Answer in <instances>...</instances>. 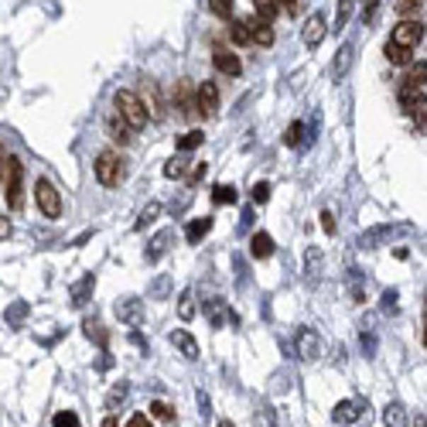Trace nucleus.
Listing matches in <instances>:
<instances>
[{"label": "nucleus", "mask_w": 427, "mask_h": 427, "mask_svg": "<svg viewBox=\"0 0 427 427\" xmlns=\"http://www.w3.org/2000/svg\"><path fill=\"white\" fill-rule=\"evenodd\" d=\"M113 106H117L113 113H117L130 130H144L147 120H151L147 117V110H144V103H140V96L130 93V89H117V93H113Z\"/></svg>", "instance_id": "f257e3e1"}, {"label": "nucleus", "mask_w": 427, "mask_h": 427, "mask_svg": "<svg viewBox=\"0 0 427 427\" xmlns=\"http://www.w3.org/2000/svg\"><path fill=\"white\" fill-rule=\"evenodd\" d=\"M424 76H427V69H424V62H417V65H410V72L407 79L400 82V106L407 110V113H417V110H424Z\"/></svg>", "instance_id": "f03ea898"}, {"label": "nucleus", "mask_w": 427, "mask_h": 427, "mask_svg": "<svg viewBox=\"0 0 427 427\" xmlns=\"http://www.w3.org/2000/svg\"><path fill=\"white\" fill-rule=\"evenodd\" d=\"M96 178L99 185H106V188H117L120 181L127 178V161L117 154V151H103V154L96 157Z\"/></svg>", "instance_id": "7ed1b4c3"}, {"label": "nucleus", "mask_w": 427, "mask_h": 427, "mask_svg": "<svg viewBox=\"0 0 427 427\" xmlns=\"http://www.w3.org/2000/svg\"><path fill=\"white\" fill-rule=\"evenodd\" d=\"M21 181H24V168H21V161L14 154H7V168H4V198H7V205H11V212H18L21 205H24V195H21Z\"/></svg>", "instance_id": "20e7f679"}, {"label": "nucleus", "mask_w": 427, "mask_h": 427, "mask_svg": "<svg viewBox=\"0 0 427 427\" xmlns=\"http://www.w3.org/2000/svg\"><path fill=\"white\" fill-rule=\"evenodd\" d=\"M35 198H38V209L48 215V219H59L62 215V195L48 178H38V181H35Z\"/></svg>", "instance_id": "39448f33"}, {"label": "nucleus", "mask_w": 427, "mask_h": 427, "mask_svg": "<svg viewBox=\"0 0 427 427\" xmlns=\"http://www.w3.org/2000/svg\"><path fill=\"white\" fill-rule=\"evenodd\" d=\"M195 106H198V117H215L219 113V86L202 79L195 86Z\"/></svg>", "instance_id": "423d86ee"}, {"label": "nucleus", "mask_w": 427, "mask_h": 427, "mask_svg": "<svg viewBox=\"0 0 427 427\" xmlns=\"http://www.w3.org/2000/svg\"><path fill=\"white\" fill-rule=\"evenodd\" d=\"M175 110L185 120H198V106H195V86L192 79H178L175 82Z\"/></svg>", "instance_id": "0eeeda50"}, {"label": "nucleus", "mask_w": 427, "mask_h": 427, "mask_svg": "<svg viewBox=\"0 0 427 427\" xmlns=\"http://www.w3.org/2000/svg\"><path fill=\"white\" fill-rule=\"evenodd\" d=\"M397 45H404V48H414V45H421L424 41V21H414V18H404L397 28H393V38Z\"/></svg>", "instance_id": "6e6552de"}, {"label": "nucleus", "mask_w": 427, "mask_h": 427, "mask_svg": "<svg viewBox=\"0 0 427 427\" xmlns=\"http://www.w3.org/2000/svg\"><path fill=\"white\" fill-rule=\"evenodd\" d=\"M202 314L209 318V325H212V329H226V325H233V321H236V314L229 311V304H226L222 297H209V301L202 304Z\"/></svg>", "instance_id": "1a4fd4ad"}, {"label": "nucleus", "mask_w": 427, "mask_h": 427, "mask_svg": "<svg viewBox=\"0 0 427 427\" xmlns=\"http://www.w3.org/2000/svg\"><path fill=\"white\" fill-rule=\"evenodd\" d=\"M212 65L222 72V76H229V79H236L239 72H243L239 55H236L233 48H226V45H215V48H212Z\"/></svg>", "instance_id": "9d476101"}, {"label": "nucleus", "mask_w": 427, "mask_h": 427, "mask_svg": "<svg viewBox=\"0 0 427 427\" xmlns=\"http://www.w3.org/2000/svg\"><path fill=\"white\" fill-rule=\"evenodd\" d=\"M140 103H144V110H147V117L151 120H164V103H161V93H157V82H140Z\"/></svg>", "instance_id": "9b49d317"}, {"label": "nucleus", "mask_w": 427, "mask_h": 427, "mask_svg": "<svg viewBox=\"0 0 427 427\" xmlns=\"http://www.w3.org/2000/svg\"><path fill=\"white\" fill-rule=\"evenodd\" d=\"M117 318L123 325H130V329H140L144 318H147V311H144V304L137 297H123V301H117Z\"/></svg>", "instance_id": "f8f14e48"}, {"label": "nucleus", "mask_w": 427, "mask_h": 427, "mask_svg": "<svg viewBox=\"0 0 427 427\" xmlns=\"http://www.w3.org/2000/svg\"><path fill=\"white\" fill-rule=\"evenodd\" d=\"M243 24H246V31H250V45H260V48H271L273 45L271 21H260L256 14H253V18H243Z\"/></svg>", "instance_id": "ddd939ff"}, {"label": "nucleus", "mask_w": 427, "mask_h": 427, "mask_svg": "<svg viewBox=\"0 0 427 427\" xmlns=\"http://www.w3.org/2000/svg\"><path fill=\"white\" fill-rule=\"evenodd\" d=\"M168 342H171V346L181 352V359H188V363H195V359H198V342H195L192 331L175 329L171 335H168Z\"/></svg>", "instance_id": "4468645a"}, {"label": "nucleus", "mask_w": 427, "mask_h": 427, "mask_svg": "<svg viewBox=\"0 0 427 427\" xmlns=\"http://www.w3.org/2000/svg\"><path fill=\"white\" fill-rule=\"evenodd\" d=\"M363 410H366V400H338L335 410H331V417H335L338 424H355V421L363 417Z\"/></svg>", "instance_id": "2eb2a0df"}, {"label": "nucleus", "mask_w": 427, "mask_h": 427, "mask_svg": "<svg viewBox=\"0 0 427 427\" xmlns=\"http://www.w3.org/2000/svg\"><path fill=\"white\" fill-rule=\"evenodd\" d=\"M325 31H329V28H325V14H318V11H314V14L304 21L301 38H304V45H308V48H318V45H321V38H325Z\"/></svg>", "instance_id": "dca6fc26"}, {"label": "nucleus", "mask_w": 427, "mask_h": 427, "mask_svg": "<svg viewBox=\"0 0 427 427\" xmlns=\"http://www.w3.org/2000/svg\"><path fill=\"white\" fill-rule=\"evenodd\" d=\"M297 355L308 359V363L321 355V338H318L311 329H297Z\"/></svg>", "instance_id": "f3484780"}, {"label": "nucleus", "mask_w": 427, "mask_h": 427, "mask_svg": "<svg viewBox=\"0 0 427 427\" xmlns=\"http://www.w3.org/2000/svg\"><path fill=\"white\" fill-rule=\"evenodd\" d=\"M171 243H175V229H161V233L151 239V250H147V263H157L164 253L171 250Z\"/></svg>", "instance_id": "a211bd4d"}, {"label": "nucleus", "mask_w": 427, "mask_h": 427, "mask_svg": "<svg viewBox=\"0 0 427 427\" xmlns=\"http://www.w3.org/2000/svg\"><path fill=\"white\" fill-rule=\"evenodd\" d=\"M106 130H110V140H117V144H123V147H127V144L134 140V130H130V127H127V123H123V120H120L117 113L106 120Z\"/></svg>", "instance_id": "6ab92c4d"}, {"label": "nucleus", "mask_w": 427, "mask_h": 427, "mask_svg": "<svg viewBox=\"0 0 427 427\" xmlns=\"http://www.w3.org/2000/svg\"><path fill=\"white\" fill-rule=\"evenodd\" d=\"M383 55H387L389 65H410V59H414V48H404V45H397V41H387Z\"/></svg>", "instance_id": "aec40b11"}, {"label": "nucleus", "mask_w": 427, "mask_h": 427, "mask_svg": "<svg viewBox=\"0 0 427 427\" xmlns=\"http://www.w3.org/2000/svg\"><path fill=\"white\" fill-rule=\"evenodd\" d=\"M93 287H96V273H86V277L79 280L76 287H72V304H76V308H82V304L89 301V294H93Z\"/></svg>", "instance_id": "412c9836"}, {"label": "nucleus", "mask_w": 427, "mask_h": 427, "mask_svg": "<svg viewBox=\"0 0 427 427\" xmlns=\"http://www.w3.org/2000/svg\"><path fill=\"white\" fill-rule=\"evenodd\" d=\"M250 253L256 256V260H267V256L273 253L271 233H253V236H250Z\"/></svg>", "instance_id": "4be33fe9"}, {"label": "nucleus", "mask_w": 427, "mask_h": 427, "mask_svg": "<svg viewBox=\"0 0 427 427\" xmlns=\"http://www.w3.org/2000/svg\"><path fill=\"white\" fill-rule=\"evenodd\" d=\"M209 229H212V219H209V215L192 219V222H188V229H185V239H188V243H198L202 236H209Z\"/></svg>", "instance_id": "5701e85b"}, {"label": "nucleus", "mask_w": 427, "mask_h": 427, "mask_svg": "<svg viewBox=\"0 0 427 427\" xmlns=\"http://www.w3.org/2000/svg\"><path fill=\"white\" fill-rule=\"evenodd\" d=\"M178 318H181V321H192L195 318V291L192 287H185V291L178 294Z\"/></svg>", "instance_id": "b1692460"}, {"label": "nucleus", "mask_w": 427, "mask_h": 427, "mask_svg": "<svg viewBox=\"0 0 427 427\" xmlns=\"http://www.w3.org/2000/svg\"><path fill=\"white\" fill-rule=\"evenodd\" d=\"M82 329H86V335H89L93 342H96L99 349H106V346H110V335H106V329L99 325L96 318H86V321H82Z\"/></svg>", "instance_id": "393cba45"}, {"label": "nucleus", "mask_w": 427, "mask_h": 427, "mask_svg": "<svg viewBox=\"0 0 427 427\" xmlns=\"http://www.w3.org/2000/svg\"><path fill=\"white\" fill-rule=\"evenodd\" d=\"M253 14L260 21H273L280 14V4L277 0H253Z\"/></svg>", "instance_id": "a878e982"}, {"label": "nucleus", "mask_w": 427, "mask_h": 427, "mask_svg": "<svg viewBox=\"0 0 427 427\" xmlns=\"http://www.w3.org/2000/svg\"><path fill=\"white\" fill-rule=\"evenodd\" d=\"M383 424L387 427H407V414H404V407H400V404H389V407L383 410Z\"/></svg>", "instance_id": "bb28decb"}, {"label": "nucleus", "mask_w": 427, "mask_h": 427, "mask_svg": "<svg viewBox=\"0 0 427 427\" xmlns=\"http://www.w3.org/2000/svg\"><path fill=\"white\" fill-rule=\"evenodd\" d=\"M321 263H325L321 250H318V246H311L308 256H304V271H308V277H318V273H321Z\"/></svg>", "instance_id": "cd10ccee"}, {"label": "nucleus", "mask_w": 427, "mask_h": 427, "mask_svg": "<svg viewBox=\"0 0 427 427\" xmlns=\"http://www.w3.org/2000/svg\"><path fill=\"white\" fill-rule=\"evenodd\" d=\"M284 144H287V147H301V144H304V123H301V120H294L291 127H287Z\"/></svg>", "instance_id": "c85d7f7f"}, {"label": "nucleus", "mask_w": 427, "mask_h": 427, "mask_svg": "<svg viewBox=\"0 0 427 427\" xmlns=\"http://www.w3.org/2000/svg\"><path fill=\"white\" fill-rule=\"evenodd\" d=\"M4 318H7V325H11V329H14V325H21V321L28 318V304H24V301H14L11 308L4 311Z\"/></svg>", "instance_id": "c756f323"}, {"label": "nucleus", "mask_w": 427, "mask_h": 427, "mask_svg": "<svg viewBox=\"0 0 427 427\" xmlns=\"http://www.w3.org/2000/svg\"><path fill=\"white\" fill-rule=\"evenodd\" d=\"M352 11H355V0H338V11H335V28H338V31L349 24Z\"/></svg>", "instance_id": "7c9ffc66"}, {"label": "nucleus", "mask_w": 427, "mask_h": 427, "mask_svg": "<svg viewBox=\"0 0 427 427\" xmlns=\"http://www.w3.org/2000/svg\"><path fill=\"white\" fill-rule=\"evenodd\" d=\"M209 11H212L215 18H222V21H233L236 4H233V0H209Z\"/></svg>", "instance_id": "2f4dec72"}, {"label": "nucleus", "mask_w": 427, "mask_h": 427, "mask_svg": "<svg viewBox=\"0 0 427 427\" xmlns=\"http://www.w3.org/2000/svg\"><path fill=\"white\" fill-rule=\"evenodd\" d=\"M212 202H215V205H233V202H236V188H233V185H215V188H212Z\"/></svg>", "instance_id": "473e14b6"}, {"label": "nucleus", "mask_w": 427, "mask_h": 427, "mask_svg": "<svg viewBox=\"0 0 427 427\" xmlns=\"http://www.w3.org/2000/svg\"><path fill=\"white\" fill-rule=\"evenodd\" d=\"M127 393H130V387L127 383H117V387L110 389V397H106V410H117L123 400H127Z\"/></svg>", "instance_id": "72a5a7b5"}, {"label": "nucleus", "mask_w": 427, "mask_h": 427, "mask_svg": "<svg viewBox=\"0 0 427 427\" xmlns=\"http://www.w3.org/2000/svg\"><path fill=\"white\" fill-rule=\"evenodd\" d=\"M424 11V0H397V14L400 18H414Z\"/></svg>", "instance_id": "f704fd0d"}, {"label": "nucleus", "mask_w": 427, "mask_h": 427, "mask_svg": "<svg viewBox=\"0 0 427 427\" xmlns=\"http://www.w3.org/2000/svg\"><path fill=\"white\" fill-rule=\"evenodd\" d=\"M202 140H205L202 130H188V134L178 140V151H195V147H202Z\"/></svg>", "instance_id": "c9c22d12"}, {"label": "nucleus", "mask_w": 427, "mask_h": 427, "mask_svg": "<svg viewBox=\"0 0 427 427\" xmlns=\"http://www.w3.org/2000/svg\"><path fill=\"white\" fill-rule=\"evenodd\" d=\"M151 414H154L157 421H164V424H171V421H175V407H171V404H164V400H154V404H151Z\"/></svg>", "instance_id": "e433bc0d"}, {"label": "nucleus", "mask_w": 427, "mask_h": 427, "mask_svg": "<svg viewBox=\"0 0 427 427\" xmlns=\"http://www.w3.org/2000/svg\"><path fill=\"white\" fill-rule=\"evenodd\" d=\"M256 427H277V414H273L271 404H260V410H256Z\"/></svg>", "instance_id": "4c0bfd02"}, {"label": "nucleus", "mask_w": 427, "mask_h": 427, "mask_svg": "<svg viewBox=\"0 0 427 427\" xmlns=\"http://www.w3.org/2000/svg\"><path fill=\"white\" fill-rule=\"evenodd\" d=\"M229 38H233L236 45H250V31H246L243 21H229Z\"/></svg>", "instance_id": "58836bf2"}, {"label": "nucleus", "mask_w": 427, "mask_h": 427, "mask_svg": "<svg viewBox=\"0 0 427 427\" xmlns=\"http://www.w3.org/2000/svg\"><path fill=\"white\" fill-rule=\"evenodd\" d=\"M188 164H192V161H181V157H171V161L164 164V175H168V178H185V171H188Z\"/></svg>", "instance_id": "ea45409f"}, {"label": "nucleus", "mask_w": 427, "mask_h": 427, "mask_svg": "<svg viewBox=\"0 0 427 427\" xmlns=\"http://www.w3.org/2000/svg\"><path fill=\"white\" fill-rule=\"evenodd\" d=\"M52 427H82V424H79V417L72 410H59V414L52 417Z\"/></svg>", "instance_id": "a19ab883"}, {"label": "nucleus", "mask_w": 427, "mask_h": 427, "mask_svg": "<svg viewBox=\"0 0 427 427\" xmlns=\"http://www.w3.org/2000/svg\"><path fill=\"white\" fill-rule=\"evenodd\" d=\"M157 215H161V205H157V202H151V205H147V209L140 212V219H137V229H144V226H151V222H154Z\"/></svg>", "instance_id": "79ce46f5"}, {"label": "nucleus", "mask_w": 427, "mask_h": 427, "mask_svg": "<svg viewBox=\"0 0 427 427\" xmlns=\"http://www.w3.org/2000/svg\"><path fill=\"white\" fill-rule=\"evenodd\" d=\"M349 62H352V45H346V48L338 52V59H335V76H342V72L349 69Z\"/></svg>", "instance_id": "37998d69"}, {"label": "nucleus", "mask_w": 427, "mask_h": 427, "mask_svg": "<svg viewBox=\"0 0 427 427\" xmlns=\"http://www.w3.org/2000/svg\"><path fill=\"white\" fill-rule=\"evenodd\" d=\"M250 195H253V202H256V205H263V202L271 198V185H267V181H256Z\"/></svg>", "instance_id": "c03bdc74"}, {"label": "nucleus", "mask_w": 427, "mask_h": 427, "mask_svg": "<svg viewBox=\"0 0 427 427\" xmlns=\"http://www.w3.org/2000/svg\"><path fill=\"white\" fill-rule=\"evenodd\" d=\"M127 427H154V424H151V417H147V414H134V417L127 421Z\"/></svg>", "instance_id": "a18cd8bd"}, {"label": "nucleus", "mask_w": 427, "mask_h": 427, "mask_svg": "<svg viewBox=\"0 0 427 427\" xmlns=\"http://www.w3.org/2000/svg\"><path fill=\"white\" fill-rule=\"evenodd\" d=\"M321 229H325V233H335V215L329 212V209H325V212H321Z\"/></svg>", "instance_id": "49530a36"}, {"label": "nucleus", "mask_w": 427, "mask_h": 427, "mask_svg": "<svg viewBox=\"0 0 427 427\" xmlns=\"http://www.w3.org/2000/svg\"><path fill=\"white\" fill-rule=\"evenodd\" d=\"M11 233H14L11 219H7V215H0V239H11Z\"/></svg>", "instance_id": "de8ad7c7"}, {"label": "nucleus", "mask_w": 427, "mask_h": 427, "mask_svg": "<svg viewBox=\"0 0 427 427\" xmlns=\"http://www.w3.org/2000/svg\"><path fill=\"white\" fill-rule=\"evenodd\" d=\"M376 11H380V0H369L366 11H363V21H372L376 18Z\"/></svg>", "instance_id": "09e8293b"}, {"label": "nucleus", "mask_w": 427, "mask_h": 427, "mask_svg": "<svg viewBox=\"0 0 427 427\" xmlns=\"http://www.w3.org/2000/svg\"><path fill=\"white\" fill-rule=\"evenodd\" d=\"M383 308H387V311H397V291H387V294H383Z\"/></svg>", "instance_id": "8fccbe9b"}, {"label": "nucleus", "mask_w": 427, "mask_h": 427, "mask_svg": "<svg viewBox=\"0 0 427 427\" xmlns=\"http://www.w3.org/2000/svg\"><path fill=\"white\" fill-rule=\"evenodd\" d=\"M280 4V11H287V14H297V0H277Z\"/></svg>", "instance_id": "3c124183"}, {"label": "nucleus", "mask_w": 427, "mask_h": 427, "mask_svg": "<svg viewBox=\"0 0 427 427\" xmlns=\"http://www.w3.org/2000/svg\"><path fill=\"white\" fill-rule=\"evenodd\" d=\"M198 407H202V417H209V397L205 393H198Z\"/></svg>", "instance_id": "603ef678"}, {"label": "nucleus", "mask_w": 427, "mask_h": 427, "mask_svg": "<svg viewBox=\"0 0 427 427\" xmlns=\"http://www.w3.org/2000/svg\"><path fill=\"white\" fill-rule=\"evenodd\" d=\"M130 338H134V346H140V349H147V342H144V335H140V331L134 329V335H130Z\"/></svg>", "instance_id": "864d4df0"}, {"label": "nucleus", "mask_w": 427, "mask_h": 427, "mask_svg": "<svg viewBox=\"0 0 427 427\" xmlns=\"http://www.w3.org/2000/svg\"><path fill=\"white\" fill-rule=\"evenodd\" d=\"M4 168H7V154H4V147H0V178H4Z\"/></svg>", "instance_id": "5fc2aeb1"}, {"label": "nucleus", "mask_w": 427, "mask_h": 427, "mask_svg": "<svg viewBox=\"0 0 427 427\" xmlns=\"http://www.w3.org/2000/svg\"><path fill=\"white\" fill-rule=\"evenodd\" d=\"M103 427H117V417H113V414H110V417H106V421H103Z\"/></svg>", "instance_id": "6e6d98bb"}, {"label": "nucleus", "mask_w": 427, "mask_h": 427, "mask_svg": "<svg viewBox=\"0 0 427 427\" xmlns=\"http://www.w3.org/2000/svg\"><path fill=\"white\" fill-rule=\"evenodd\" d=\"M417 427H427V424H424V414H421V421H417Z\"/></svg>", "instance_id": "4d7b16f0"}, {"label": "nucleus", "mask_w": 427, "mask_h": 427, "mask_svg": "<svg viewBox=\"0 0 427 427\" xmlns=\"http://www.w3.org/2000/svg\"><path fill=\"white\" fill-rule=\"evenodd\" d=\"M219 427H236V424H229V421H222V424H219Z\"/></svg>", "instance_id": "13d9d810"}]
</instances>
